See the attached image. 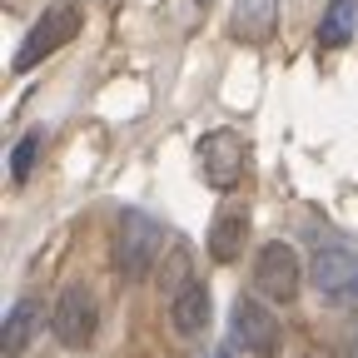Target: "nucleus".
<instances>
[{"mask_svg": "<svg viewBox=\"0 0 358 358\" xmlns=\"http://www.w3.org/2000/svg\"><path fill=\"white\" fill-rule=\"evenodd\" d=\"M159 254H164V224L150 219L145 209H124L120 229H115V268H120V279H129V284L150 279V268L159 264Z\"/></svg>", "mask_w": 358, "mask_h": 358, "instance_id": "f257e3e1", "label": "nucleus"}, {"mask_svg": "<svg viewBox=\"0 0 358 358\" xmlns=\"http://www.w3.org/2000/svg\"><path fill=\"white\" fill-rule=\"evenodd\" d=\"M80 25H85V6H80V0H55V6L25 30V45L15 50V70L25 75V70H35L40 60H50L60 45H70V40L80 35Z\"/></svg>", "mask_w": 358, "mask_h": 358, "instance_id": "f03ea898", "label": "nucleus"}, {"mask_svg": "<svg viewBox=\"0 0 358 358\" xmlns=\"http://www.w3.org/2000/svg\"><path fill=\"white\" fill-rule=\"evenodd\" d=\"M299 284H303V259L294 244L274 239V244H264L259 259H254V289L264 299H274V303H294L299 299Z\"/></svg>", "mask_w": 358, "mask_h": 358, "instance_id": "7ed1b4c3", "label": "nucleus"}, {"mask_svg": "<svg viewBox=\"0 0 358 358\" xmlns=\"http://www.w3.org/2000/svg\"><path fill=\"white\" fill-rule=\"evenodd\" d=\"M50 329H55V338H60L65 348H75V353L90 348V343H95V329H100L95 294L80 289V284L60 289V299H55V308H50Z\"/></svg>", "mask_w": 358, "mask_h": 358, "instance_id": "20e7f679", "label": "nucleus"}, {"mask_svg": "<svg viewBox=\"0 0 358 358\" xmlns=\"http://www.w3.org/2000/svg\"><path fill=\"white\" fill-rule=\"evenodd\" d=\"M308 279L319 289V299H329L338 308H358V254H348L338 244L319 249L308 264Z\"/></svg>", "mask_w": 358, "mask_h": 358, "instance_id": "39448f33", "label": "nucleus"}, {"mask_svg": "<svg viewBox=\"0 0 358 358\" xmlns=\"http://www.w3.org/2000/svg\"><path fill=\"white\" fill-rule=\"evenodd\" d=\"M244 159H249V145L234 129H214L199 140V169L209 179V189H219V194H229L244 179Z\"/></svg>", "mask_w": 358, "mask_h": 358, "instance_id": "423d86ee", "label": "nucleus"}, {"mask_svg": "<svg viewBox=\"0 0 358 358\" xmlns=\"http://www.w3.org/2000/svg\"><path fill=\"white\" fill-rule=\"evenodd\" d=\"M229 334H234V348L254 353V358H274L279 353V319L268 313L259 299H234L229 308Z\"/></svg>", "mask_w": 358, "mask_h": 358, "instance_id": "0eeeda50", "label": "nucleus"}, {"mask_svg": "<svg viewBox=\"0 0 358 358\" xmlns=\"http://www.w3.org/2000/svg\"><path fill=\"white\" fill-rule=\"evenodd\" d=\"M244 239H249V214L244 209H224L209 229V259L214 264H234L244 254Z\"/></svg>", "mask_w": 358, "mask_h": 358, "instance_id": "6e6552de", "label": "nucleus"}, {"mask_svg": "<svg viewBox=\"0 0 358 358\" xmlns=\"http://www.w3.org/2000/svg\"><path fill=\"white\" fill-rule=\"evenodd\" d=\"M279 25V0H234V35L264 45Z\"/></svg>", "mask_w": 358, "mask_h": 358, "instance_id": "1a4fd4ad", "label": "nucleus"}, {"mask_svg": "<svg viewBox=\"0 0 358 358\" xmlns=\"http://www.w3.org/2000/svg\"><path fill=\"white\" fill-rule=\"evenodd\" d=\"M40 319H45L40 299H20V303L6 313V334H0V348H6V358H20V353L30 348V338H35Z\"/></svg>", "mask_w": 358, "mask_h": 358, "instance_id": "9d476101", "label": "nucleus"}, {"mask_svg": "<svg viewBox=\"0 0 358 358\" xmlns=\"http://www.w3.org/2000/svg\"><path fill=\"white\" fill-rule=\"evenodd\" d=\"M169 324L179 329V334H204V324H209V289L194 279V284H185L174 299H169Z\"/></svg>", "mask_w": 358, "mask_h": 358, "instance_id": "9b49d317", "label": "nucleus"}, {"mask_svg": "<svg viewBox=\"0 0 358 358\" xmlns=\"http://www.w3.org/2000/svg\"><path fill=\"white\" fill-rule=\"evenodd\" d=\"M358 30V0H329V10L319 20V50H343Z\"/></svg>", "mask_w": 358, "mask_h": 358, "instance_id": "f8f14e48", "label": "nucleus"}, {"mask_svg": "<svg viewBox=\"0 0 358 358\" xmlns=\"http://www.w3.org/2000/svg\"><path fill=\"white\" fill-rule=\"evenodd\" d=\"M40 145H45V129H25L20 140H15V150H10V179H15V185L30 179V169L40 159Z\"/></svg>", "mask_w": 358, "mask_h": 358, "instance_id": "ddd939ff", "label": "nucleus"}, {"mask_svg": "<svg viewBox=\"0 0 358 358\" xmlns=\"http://www.w3.org/2000/svg\"><path fill=\"white\" fill-rule=\"evenodd\" d=\"M185 284H194V279H189V249H185V244H174V259H169V274H164V294L174 299L179 289H185Z\"/></svg>", "mask_w": 358, "mask_h": 358, "instance_id": "4468645a", "label": "nucleus"}, {"mask_svg": "<svg viewBox=\"0 0 358 358\" xmlns=\"http://www.w3.org/2000/svg\"><path fill=\"white\" fill-rule=\"evenodd\" d=\"M343 358H358V334L348 338V353H343Z\"/></svg>", "mask_w": 358, "mask_h": 358, "instance_id": "2eb2a0df", "label": "nucleus"}, {"mask_svg": "<svg viewBox=\"0 0 358 358\" xmlns=\"http://www.w3.org/2000/svg\"><path fill=\"white\" fill-rule=\"evenodd\" d=\"M303 358H334V353H324V348H308V353H303Z\"/></svg>", "mask_w": 358, "mask_h": 358, "instance_id": "dca6fc26", "label": "nucleus"}, {"mask_svg": "<svg viewBox=\"0 0 358 358\" xmlns=\"http://www.w3.org/2000/svg\"><path fill=\"white\" fill-rule=\"evenodd\" d=\"M214 358H229V348H219V353H214Z\"/></svg>", "mask_w": 358, "mask_h": 358, "instance_id": "f3484780", "label": "nucleus"}]
</instances>
